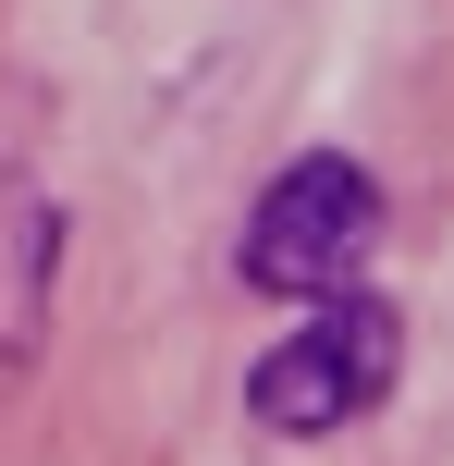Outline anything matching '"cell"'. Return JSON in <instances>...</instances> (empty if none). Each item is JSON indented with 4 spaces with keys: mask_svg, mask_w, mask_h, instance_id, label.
<instances>
[{
    "mask_svg": "<svg viewBox=\"0 0 454 466\" xmlns=\"http://www.w3.org/2000/svg\"><path fill=\"white\" fill-rule=\"evenodd\" d=\"M393 369H406V331H393V307L368 295H332L295 319V344L258 356V380H246V405H258V430H283V442H319V430L368 418V405L393 393Z\"/></svg>",
    "mask_w": 454,
    "mask_h": 466,
    "instance_id": "1",
    "label": "cell"
},
{
    "mask_svg": "<svg viewBox=\"0 0 454 466\" xmlns=\"http://www.w3.org/2000/svg\"><path fill=\"white\" fill-rule=\"evenodd\" d=\"M368 246H381V185L319 147V160H295L283 185L258 197V221H246V282H258V295H319L332 307L344 282L368 270Z\"/></svg>",
    "mask_w": 454,
    "mask_h": 466,
    "instance_id": "2",
    "label": "cell"
}]
</instances>
